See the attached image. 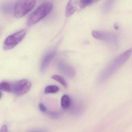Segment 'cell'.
<instances>
[{
	"mask_svg": "<svg viewBox=\"0 0 132 132\" xmlns=\"http://www.w3.org/2000/svg\"><path fill=\"white\" fill-rule=\"evenodd\" d=\"M26 33V30L22 29L8 36L4 42V49L10 50L14 48L22 41Z\"/></svg>",
	"mask_w": 132,
	"mask_h": 132,
	"instance_id": "4",
	"label": "cell"
},
{
	"mask_svg": "<svg viewBox=\"0 0 132 132\" xmlns=\"http://www.w3.org/2000/svg\"><path fill=\"white\" fill-rule=\"evenodd\" d=\"M59 70L63 75L68 78H72L75 75V71L72 67L63 61H61L58 64Z\"/></svg>",
	"mask_w": 132,
	"mask_h": 132,
	"instance_id": "7",
	"label": "cell"
},
{
	"mask_svg": "<svg viewBox=\"0 0 132 132\" xmlns=\"http://www.w3.org/2000/svg\"><path fill=\"white\" fill-rule=\"evenodd\" d=\"M0 132H8V129L6 125H4L2 127Z\"/></svg>",
	"mask_w": 132,
	"mask_h": 132,
	"instance_id": "18",
	"label": "cell"
},
{
	"mask_svg": "<svg viewBox=\"0 0 132 132\" xmlns=\"http://www.w3.org/2000/svg\"><path fill=\"white\" fill-rule=\"evenodd\" d=\"M61 105L64 109H68L71 105V100L69 96L67 95H64L61 99Z\"/></svg>",
	"mask_w": 132,
	"mask_h": 132,
	"instance_id": "12",
	"label": "cell"
},
{
	"mask_svg": "<svg viewBox=\"0 0 132 132\" xmlns=\"http://www.w3.org/2000/svg\"><path fill=\"white\" fill-rule=\"evenodd\" d=\"M92 35L94 38L98 40L105 42L113 45L116 46L118 44V37L115 34L112 32L94 30L92 31Z\"/></svg>",
	"mask_w": 132,
	"mask_h": 132,
	"instance_id": "5",
	"label": "cell"
},
{
	"mask_svg": "<svg viewBox=\"0 0 132 132\" xmlns=\"http://www.w3.org/2000/svg\"><path fill=\"white\" fill-rule=\"evenodd\" d=\"M2 96V94L1 93V92H0V99H1V98Z\"/></svg>",
	"mask_w": 132,
	"mask_h": 132,
	"instance_id": "20",
	"label": "cell"
},
{
	"mask_svg": "<svg viewBox=\"0 0 132 132\" xmlns=\"http://www.w3.org/2000/svg\"><path fill=\"white\" fill-rule=\"evenodd\" d=\"M31 83L26 79L16 81L12 85V92L17 96H21L29 91L31 87Z\"/></svg>",
	"mask_w": 132,
	"mask_h": 132,
	"instance_id": "6",
	"label": "cell"
},
{
	"mask_svg": "<svg viewBox=\"0 0 132 132\" xmlns=\"http://www.w3.org/2000/svg\"><path fill=\"white\" fill-rule=\"evenodd\" d=\"M39 108L41 111L43 112H46L47 111V109L45 106L42 103H40L39 104Z\"/></svg>",
	"mask_w": 132,
	"mask_h": 132,
	"instance_id": "17",
	"label": "cell"
},
{
	"mask_svg": "<svg viewBox=\"0 0 132 132\" xmlns=\"http://www.w3.org/2000/svg\"><path fill=\"white\" fill-rule=\"evenodd\" d=\"M78 7L79 0H70L66 8V17H70L78 9Z\"/></svg>",
	"mask_w": 132,
	"mask_h": 132,
	"instance_id": "8",
	"label": "cell"
},
{
	"mask_svg": "<svg viewBox=\"0 0 132 132\" xmlns=\"http://www.w3.org/2000/svg\"><path fill=\"white\" fill-rule=\"evenodd\" d=\"M52 78L53 80L60 83L65 87H67V83L65 79L62 76L57 75H54L52 77Z\"/></svg>",
	"mask_w": 132,
	"mask_h": 132,
	"instance_id": "13",
	"label": "cell"
},
{
	"mask_svg": "<svg viewBox=\"0 0 132 132\" xmlns=\"http://www.w3.org/2000/svg\"><path fill=\"white\" fill-rule=\"evenodd\" d=\"M49 116L53 119H56L60 117V114L56 112H49L48 113Z\"/></svg>",
	"mask_w": 132,
	"mask_h": 132,
	"instance_id": "15",
	"label": "cell"
},
{
	"mask_svg": "<svg viewBox=\"0 0 132 132\" xmlns=\"http://www.w3.org/2000/svg\"><path fill=\"white\" fill-rule=\"evenodd\" d=\"M59 90V88L56 85H49L47 86L45 89L46 94H54L56 93Z\"/></svg>",
	"mask_w": 132,
	"mask_h": 132,
	"instance_id": "14",
	"label": "cell"
},
{
	"mask_svg": "<svg viewBox=\"0 0 132 132\" xmlns=\"http://www.w3.org/2000/svg\"><path fill=\"white\" fill-rule=\"evenodd\" d=\"M29 132H47V131L44 129H41V130H35Z\"/></svg>",
	"mask_w": 132,
	"mask_h": 132,
	"instance_id": "19",
	"label": "cell"
},
{
	"mask_svg": "<svg viewBox=\"0 0 132 132\" xmlns=\"http://www.w3.org/2000/svg\"><path fill=\"white\" fill-rule=\"evenodd\" d=\"M0 90L7 92H12V85L7 82H1L0 83Z\"/></svg>",
	"mask_w": 132,
	"mask_h": 132,
	"instance_id": "11",
	"label": "cell"
},
{
	"mask_svg": "<svg viewBox=\"0 0 132 132\" xmlns=\"http://www.w3.org/2000/svg\"><path fill=\"white\" fill-rule=\"evenodd\" d=\"M53 8L52 2H46L41 4L29 17L27 25L31 26L40 21L50 13Z\"/></svg>",
	"mask_w": 132,
	"mask_h": 132,
	"instance_id": "2",
	"label": "cell"
},
{
	"mask_svg": "<svg viewBox=\"0 0 132 132\" xmlns=\"http://www.w3.org/2000/svg\"><path fill=\"white\" fill-rule=\"evenodd\" d=\"M132 53L131 48L113 59L102 72L99 77V82L103 83L110 78L127 62Z\"/></svg>",
	"mask_w": 132,
	"mask_h": 132,
	"instance_id": "1",
	"label": "cell"
},
{
	"mask_svg": "<svg viewBox=\"0 0 132 132\" xmlns=\"http://www.w3.org/2000/svg\"><path fill=\"white\" fill-rule=\"evenodd\" d=\"M36 0H17L14 8V15L18 18H22L34 7Z\"/></svg>",
	"mask_w": 132,
	"mask_h": 132,
	"instance_id": "3",
	"label": "cell"
},
{
	"mask_svg": "<svg viewBox=\"0 0 132 132\" xmlns=\"http://www.w3.org/2000/svg\"><path fill=\"white\" fill-rule=\"evenodd\" d=\"M116 0H108L106 4V8L107 10H109L111 8L114 3L116 1Z\"/></svg>",
	"mask_w": 132,
	"mask_h": 132,
	"instance_id": "16",
	"label": "cell"
},
{
	"mask_svg": "<svg viewBox=\"0 0 132 132\" xmlns=\"http://www.w3.org/2000/svg\"><path fill=\"white\" fill-rule=\"evenodd\" d=\"M99 0H79V7L84 9L87 6L96 3Z\"/></svg>",
	"mask_w": 132,
	"mask_h": 132,
	"instance_id": "10",
	"label": "cell"
},
{
	"mask_svg": "<svg viewBox=\"0 0 132 132\" xmlns=\"http://www.w3.org/2000/svg\"><path fill=\"white\" fill-rule=\"evenodd\" d=\"M55 55L56 52L55 51H51L45 55L41 63V70L42 72H45L46 71L50 62Z\"/></svg>",
	"mask_w": 132,
	"mask_h": 132,
	"instance_id": "9",
	"label": "cell"
}]
</instances>
